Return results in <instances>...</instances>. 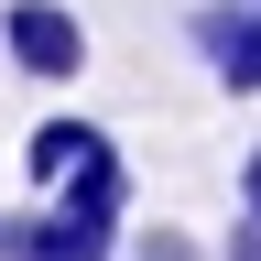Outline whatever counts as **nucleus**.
<instances>
[{"label": "nucleus", "instance_id": "1", "mask_svg": "<svg viewBox=\"0 0 261 261\" xmlns=\"http://www.w3.org/2000/svg\"><path fill=\"white\" fill-rule=\"evenodd\" d=\"M0 55H11V76H33V87H76L87 76V22L65 11V0H11V11H0Z\"/></svg>", "mask_w": 261, "mask_h": 261}, {"label": "nucleus", "instance_id": "2", "mask_svg": "<svg viewBox=\"0 0 261 261\" xmlns=\"http://www.w3.org/2000/svg\"><path fill=\"white\" fill-rule=\"evenodd\" d=\"M0 261H120V228L109 218L33 207V218H0Z\"/></svg>", "mask_w": 261, "mask_h": 261}, {"label": "nucleus", "instance_id": "3", "mask_svg": "<svg viewBox=\"0 0 261 261\" xmlns=\"http://www.w3.org/2000/svg\"><path fill=\"white\" fill-rule=\"evenodd\" d=\"M196 55L218 65L228 98H261V0H207L196 11Z\"/></svg>", "mask_w": 261, "mask_h": 261}, {"label": "nucleus", "instance_id": "4", "mask_svg": "<svg viewBox=\"0 0 261 261\" xmlns=\"http://www.w3.org/2000/svg\"><path fill=\"white\" fill-rule=\"evenodd\" d=\"M98 152H120L98 120H44V130L22 142V174H33V185H55V174H76V163H98Z\"/></svg>", "mask_w": 261, "mask_h": 261}, {"label": "nucleus", "instance_id": "5", "mask_svg": "<svg viewBox=\"0 0 261 261\" xmlns=\"http://www.w3.org/2000/svg\"><path fill=\"white\" fill-rule=\"evenodd\" d=\"M130 261H196V240H185V228H152V240L130 250Z\"/></svg>", "mask_w": 261, "mask_h": 261}, {"label": "nucleus", "instance_id": "6", "mask_svg": "<svg viewBox=\"0 0 261 261\" xmlns=\"http://www.w3.org/2000/svg\"><path fill=\"white\" fill-rule=\"evenodd\" d=\"M240 218H261V142L240 152Z\"/></svg>", "mask_w": 261, "mask_h": 261}, {"label": "nucleus", "instance_id": "7", "mask_svg": "<svg viewBox=\"0 0 261 261\" xmlns=\"http://www.w3.org/2000/svg\"><path fill=\"white\" fill-rule=\"evenodd\" d=\"M228 261H261V218H240V240H228Z\"/></svg>", "mask_w": 261, "mask_h": 261}]
</instances>
